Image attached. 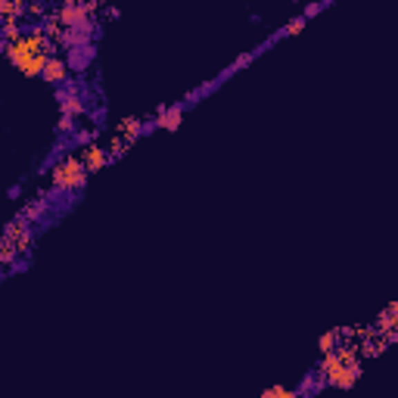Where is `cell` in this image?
<instances>
[{
	"label": "cell",
	"instance_id": "obj_1",
	"mask_svg": "<svg viewBox=\"0 0 398 398\" xmlns=\"http://www.w3.org/2000/svg\"><path fill=\"white\" fill-rule=\"evenodd\" d=\"M361 377V367L354 361V348L352 345H339L333 354H323L321 361V379L323 386H336V389H348L354 386Z\"/></svg>",
	"mask_w": 398,
	"mask_h": 398
},
{
	"label": "cell",
	"instance_id": "obj_2",
	"mask_svg": "<svg viewBox=\"0 0 398 398\" xmlns=\"http://www.w3.org/2000/svg\"><path fill=\"white\" fill-rule=\"evenodd\" d=\"M87 168L84 162H81V155L68 153L66 159H59L53 168H50V184H53V190L59 193H68V196H78L81 190H84L87 184Z\"/></svg>",
	"mask_w": 398,
	"mask_h": 398
},
{
	"label": "cell",
	"instance_id": "obj_3",
	"mask_svg": "<svg viewBox=\"0 0 398 398\" xmlns=\"http://www.w3.org/2000/svg\"><path fill=\"white\" fill-rule=\"evenodd\" d=\"M44 81L53 87H66L68 81H72V68H68V62L62 59V56H50L47 68H44Z\"/></svg>",
	"mask_w": 398,
	"mask_h": 398
},
{
	"label": "cell",
	"instance_id": "obj_4",
	"mask_svg": "<svg viewBox=\"0 0 398 398\" xmlns=\"http://www.w3.org/2000/svg\"><path fill=\"white\" fill-rule=\"evenodd\" d=\"M81 162H84V168H87V171H91V174H97L100 168H106V165H109V162H112V155L106 153V149L100 146V143H91V146H84V149H81Z\"/></svg>",
	"mask_w": 398,
	"mask_h": 398
},
{
	"label": "cell",
	"instance_id": "obj_5",
	"mask_svg": "<svg viewBox=\"0 0 398 398\" xmlns=\"http://www.w3.org/2000/svg\"><path fill=\"white\" fill-rule=\"evenodd\" d=\"M184 109H187L184 103H178V106H162V109L153 115L155 128H162V131H174V128L180 124V118H184Z\"/></svg>",
	"mask_w": 398,
	"mask_h": 398
},
{
	"label": "cell",
	"instance_id": "obj_6",
	"mask_svg": "<svg viewBox=\"0 0 398 398\" xmlns=\"http://www.w3.org/2000/svg\"><path fill=\"white\" fill-rule=\"evenodd\" d=\"M336 342H339V330H336V333H327V336H321V339H317V348H321V354H333L336 348Z\"/></svg>",
	"mask_w": 398,
	"mask_h": 398
},
{
	"label": "cell",
	"instance_id": "obj_7",
	"mask_svg": "<svg viewBox=\"0 0 398 398\" xmlns=\"http://www.w3.org/2000/svg\"><path fill=\"white\" fill-rule=\"evenodd\" d=\"M261 398H298V389H286V386H274Z\"/></svg>",
	"mask_w": 398,
	"mask_h": 398
}]
</instances>
